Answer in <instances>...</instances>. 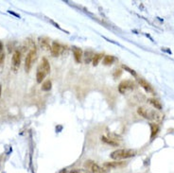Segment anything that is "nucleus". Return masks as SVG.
Segmentation results:
<instances>
[{
	"instance_id": "f257e3e1",
	"label": "nucleus",
	"mask_w": 174,
	"mask_h": 173,
	"mask_svg": "<svg viewBox=\"0 0 174 173\" xmlns=\"http://www.w3.org/2000/svg\"><path fill=\"white\" fill-rule=\"evenodd\" d=\"M135 155H136V151L134 150L121 149V150H116L113 151V152L110 154V157L114 160H121V159L131 158Z\"/></svg>"
},
{
	"instance_id": "f03ea898",
	"label": "nucleus",
	"mask_w": 174,
	"mask_h": 173,
	"mask_svg": "<svg viewBox=\"0 0 174 173\" xmlns=\"http://www.w3.org/2000/svg\"><path fill=\"white\" fill-rule=\"evenodd\" d=\"M84 167L87 168V170L91 173H105L107 172V169H105L104 167H100L99 164L95 163L94 161L88 160L84 164Z\"/></svg>"
},
{
	"instance_id": "7ed1b4c3",
	"label": "nucleus",
	"mask_w": 174,
	"mask_h": 173,
	"mask_svg": "<svg viewBox=\"0 0 174 173\" xmlns=\"http://www.w3.org/2000/svg\"><path fill=\"white\" fill-rule=\"evenodd\" d=\"M35 59H36V49L35 48H32L29 50V52L28 53L26 57V60H25V70H26V72H29V70L31 69L33 62L35 61Z\"/></svg>"
},
{
	"instance_id": "20e7f679",
	"label": "nucleus",
	"mask_w": 174,
	"mask_h": 173,
	"mask_svg": "<svg viewBox=\"0 0 174 173\" xmlns=\"http://www.w3.org/2000/svg\"><path fill=\"white\" fill-rule=\"evenodd\" d=\"M21 64V52L19 50H15L12 54L11 58V69L13 72H17Z\"/></svg>"
},
{
	"instance_id": "39448f33",
	"label": "nucleus",
	"mask_w": 174,
	"mask_h": 173,
	"mask_svg": "<svg viewBox=\"0 0 174 173\" xmlns=\"http://www.w3.org/2000/svg\"><path fill=\"white\" fill-rule=\"evenodd\" d=\"M134 88V83L131 81H123L118 85V91L121 94H125L127 91L133 90Z\"/></svg>"
},
{
	"instance_id": "423d86ee",
	"label": "nucleus",
	"mask_w": 174,
	"mask_h": 173,
	"mask_svg": "<svg viewBox=\"0 0 174 173\" xmlns=\"http://www.w3.org/2000/svg\"><path fill=\"white\" fill-rule=\"evenodd\" d=\"M137 113L139 116H143L144 118H146V119H155L156 118L155 116H157L154 112H150L148 110H147L144 107H139L137 109Z\"/></svg>"
},
{
	"instance_id": "0eeeda50",
	"label": "nucleus",
	"mask_w": 174,
	"mask_h": 173,
	"mask_svg": "<svg viewBox=\"0 0 174 173\" xmlns=\"http://www.w3.org/2000/svg\"><path fill=\"white\" fill-rule=\"evenodd\" d=\"M63 50H65V48H63V46L61 44L57 43V42H53L52 43L51 50H50V51H51V54L54 57H57L60 54H62Z\"/></svg>"
},
{
	"instance_id": "6e6552de",
	"label": "nucleus",
	"mask_w": 174,
	"mask_h": 173,
	"mask_svg": "<svg viewBox=\"0 0 174 173\" xmlns=\"http://www.w3.org/2000/svg\"><path fill=\"white\" fill-rule=\"evenodd\" d=\"M125 166L124 162L121 161H114V162H106L103 164V167L105 169H113V168H117Z\"/></svg>"
},
{
	"instance_id": "1a4fd4ad",
	"label": "nucleus",
	"mask_w": 174,
	"mask_h": 173,
	"mask_svg": "<svg viewBox=\"0 0 174 173\" xmlns=\"http://www.w3.org/2000/svg\"><path fill=\"white\" fill-rule=\"evenodd\" d=\"M48 75L46 71L42 67L41 65L38 66L37 68V72H36V81L38 83H41L42 82L44 81V79L45 78V76Z\"/></svg>"
},
{
	"instance_id": "9d476101",
	"label": "nucleus",
	"mask_w": 174,
	"mask_h": 173,
	"mask_svg": "<svg viewBox=\"0 0 174 173\" xmlns=\"http://www.w3.org/2000/svg\"><path fill=\"white\" fill-rule=\"evenodd\" d=\"M39 44L41 48L45 50H51V46L49 45V41L45 37H40L39 38Z\"/></svg>"
},
{
	"instance_id": "9b49d317",
	"label": "nucleus",
	"mask_w": 174,
	"mask_h": 173,
	"mask_svg": "<svg viewBox=\"0 0 174 173\" xmlns=\"http://www.w3.org/2000/svg\"><path fill=\"white\" fill-rule=\"evenodd\" d=\"M72 51H73L75 61L77 62H80V61H82V50L80 48H76V46H74V48H72Z\"/></svg>"
},
{
	"instance_id": "f8f14e48",
	"label": "nucleus",
	"mask_w": 174,
	"mask_h": 173,
	"mask_svg": "<svg viewBox=\"0 0 174 173\" xmlns=\"http://www.w3.org/2000/svg\"><path fill=\"white\" fill-rule=\"evenodd\" d=\"M138 82L140 84V86L143 87L147 92H153V89H152L151 85L147 81H145L144 79H141V78L138 79Z\"/></svg>"
},
{
	"instance_id": "ddd939ff",
	"label": "nucleus",
	"mask_w": 174,
	"mask_h": 173,
	"mask_svg": "<svg viewBox=\"0 0 174 173\" xmlns=\"http://www.w3.org/2000/svg\"><path fill=\"white\" fill-rule=\"evenodd\" d=\"M101 140H102L104 143H106V144L110 145V146L116 147V146H118V144H119V143H118L116 140H114V139L109 138V137H106V136H102V137H101Z\"/></svg>"
},
{
	"instance_id": "4468645a",
	"label": "nucleus",
	"mask_w": 174,
	"mask_h": 173,
	"mask_svg": "<svg viewBox=\"0 0 174 173\" xmlns=\"http://www.w3.org/2000/svg\"><path fill=\"white\" fill-rule=\"evenodd\" d=\"M40 65L46 71V73H48V74L50 72V65H49V62L48 61V59H46V58L42 59V62H41Z\"/></svg>"
},
{
	"instance_id": "2eb2a0df",
	"label": "nucleus",
	"mask_w": 174,
	"mask_h": 173,
	"mask_svg": "<svg viewBox=\"0 0 174 173\" xmlns=\"http://www.w3.org/2000/svg\"><path fill=\"white\" fill-rule=\"evenodd\" d=\"M116 61V58L111 55H106L103 58V65H111L113 62Z\"/></svg>"
},
{
	"instance_id": "dca6fc26",
	"label": "nucleus",
	"mask_w": 174,
	"mask_h": 173,
	"mask_svg": "<svg viewBox=\"0 0 174 173\" xmlns=\"http://www.w3.org/2000/svg\"><path fill=\"white\" fill-rule=\"evenodd\" d=\"M103 57V54H101V53H97V54H95V56L94 58H93V65L94 66H97V65H99V62H100V60L102 59Z\"/></svg>"
},
{
	"instance_id": "f3484780",
	"label": "nucleus",
	"mask_w": 174,
	"mask_h": 173,
	"mask_svg": "<svg viewBox=\"0 0 174 173\" xmlns=\"http://www.w3.org/2000/svg\"><path fill=\"white\" fill-rule=\"evenodd\" d=\"M148 101H150V103L155 109H157V110H161V109H162V104H161L157 99H148Z\"/></svg>"
},
{
	"instance_id": "a211bd4d",
	"label": "nucleus",
	"mask_w": 174,
	"mask_h": 173,
	"mask_svg": "<svg viewBox=\"0 0 174 173\" xmlns=\"http://www.w3.org/2000/svg\"><path fill=\"white\" fill-rule=\"evenodd\" d=\"M51 86H52V83H51V81H49V79H48V81H45L43 84H42V90L43 91H49L50 89H51Z\"/></svg>"
},
{
	"instance_id": "6ab92c4d",
	"label": "nucleus",
	"mask_w": 174,
	"mask_h": 173,
	"mask_svg": "<svg viewBox=\"0 0 174 173\" xmlns=\"http://www.w3.org/2000/svg\"><path fill=\"white\" fill-rule=\"evenodd\" d=\"M151 137L153 138L157 133H158V130H159V127L157 124H154V123H151Z\"/></svg>"
},
{
	"instance_id": "aec40b11",
	"label": "nucleus",
	"mask_w": 174,
	"mask_h": 173,
	"mask_svg": "<svg viewBox=\"0 0 174 173\" xmlns=\"http://www.w3.org/2000/svg\"><path fill=\"white\" fill-rule=\"evenodd\" d=\"M95 54L93 53L92 51H86L85 52V62L88 64V62H90L91 61H93V58H94Z\"/></svg>"
},
{
	"instance_id": "412c9836",
	"label": "nucleus",
	"mask_w": 174,
	"mask_h": 173,
	"mask_svg": "<svg viewBox=\"0 0 174 173\" xmlns=\"http://www.w3.org/2000/svg\"><path fill=\"white\" fill-rule=\"evenodd\" d=\"M70 173H91V172H89L87 169H82V168H75V169H72Z\"/></svg>"
},
{
	"instance_id": "4be33fe9",
	"label": "nucleus",
	"mask_w": 174,
	"mask_h": 173,
	"mask_svg": "<svg viewBox=\"0 0 174 173\" xmlns=\"http://www.w3.org/2000/svg\"><path fill=\"white\" fill-rule=\"evenodd\" d=\"M122 67H123V68H124L125 70H128V72H129V73H131V75H134V77H136V73H135L133 69L129 68V67H128V66H126V65H122Z\"/></svg>"
},
{
	"instance_id": "5701e85b",
	"label": "nucleus",
	"mask_w": 174,
	"mask_h": 173,
	"mask_svg": "<svg viewBox=\"0 0 174 173\" xmlns=\"http://www.w3.org/2000/svg\"><path fill=\"white\" fill-rule=\"evenodd\" d=\"M4 61H5V53L0 54V65L4 64Z\"/></svg>"
},
{
	"instance_id": "b1692460",
	"label": "nucleus",
	"mask_w": 174,
	"mask_h": 173,
	"mask_svg": "<svg viewBox=\"0 0 174 173\" xmlns=\"http://www.w3.org/2000/svg\"><path fill=\"white\" fill-rule=\"evenodd\" d=\"M3 48H4V46H3V44H2V42L0 41V54L4 53V51H3Z\"/></svg>"
},
{
	"instance_id": "393cba45",
	"label": "nucleus",
	"mask_w": 174,
	"mask_h": 173,
	"mask_svg": "<svg viewBox=\"0 0 174 173\" xmlns=\"http://www.w3.org/2000/svg\"><path fill=\"white\" fill-rule=\"evenodd\" d=\"M59 173H66V169H65H65H62Z\"/></svg>"
},
{
	"instance_id": "a878e982",
	"label": "nucleus",
	"mask_w": 174,
	"mask_h": 173,
	"mask_svg": "<svg viewBox=\"0 0 174 173\" xmlns=\"http://www.w3.org/2000/svg\"><path fill=\"white\" fill-rule=\"evenodd\" d=\"M1 93H2V85L0 84V98H1Z\"/></svg>"
}]
</instances>
